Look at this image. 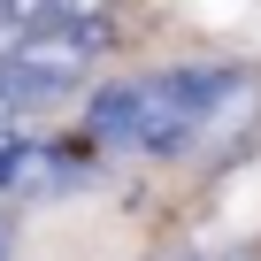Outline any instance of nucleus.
I'll return each instance as SVG.
<instances>
[{
    "mask_svg": "<svg viewBox=\"0 0 261 261\" xmlns=\"http://www.w3.org/2000/svg\"><path fill=\"white\" fill-rule=\"evenodd\" d=\"M246 77L230 62H177V69H154L146 77V123H139V146L146 162H177L200 146V130L215 123V108L238 92Z\"/></svg>",
    "mask_w": 261,
    "mask_h": 261,
    "instance_id": "f257e3e1",
    "label": "nucleus"
},
{
    "mask_svg": "<svg viewBox=\"0 0 261 261\" xmlns=\"http://www.w3.org/2000/svg\"><path fill=\"white\" fill-rule=\"evenodd\" d=\"M139 123H146V77H115L85 100V139L108 146V154H130L139 146Z\"/></svg>",
    "mask_w": 261,
    "mask_h": 261,
    "instance_id": "f03ea898",
    "label": "nucleus"
},
{
    "mask_svg": "<svg viewBox=\"0 0 261 261\" xmlns=\"http://www.w3.org/2000/svg\"><path fill=\"white\" fill-rule=\"evenodd\" d=\"M46 16H69V23H100L108 0H46Z\"/></svg>",
    "mask_w": 261,
    "mask_h": 261,
    "instance_id": "7ed1b4c3",
    "label": "nucleus"
},
{
    "mask_svg": "<svg viewBox=\"0 0 261 261\" xmlns=\"http://www.w3.org/2000/svg\"><path fill=\"white\" fill-rule=\"evenodd\" d=\"M200 261H246V253H200Z\"/></svg>",
    "mask_w": 261,
    "mask_h": 261,
    "instance_id": "20e7f679",
    "label": "nucleus"
}]
</instances>
